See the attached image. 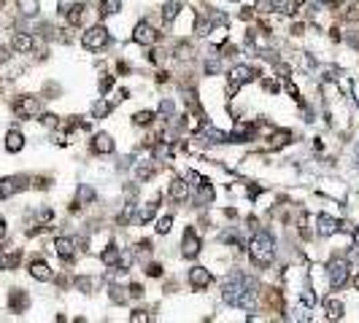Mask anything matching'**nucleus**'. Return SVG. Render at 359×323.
<instances>
[{"label":"nucleus","mask_w":359,"mask_h":323,"mask_svg":"<svg viewBox=\"0 0 359 323\" xmlns=\"http://www.w3.org/2000/svg\"><path fill=\"white\" fill-rule=\"evenodd\" d=\"M273 259H276V237L268 229H257L249 243V261L254 264V270L265 272L268 267H273Z\"/></svg>","instance_id":"nucleus-1"},{"label":"nucleus","mask_w":359,"mask_h":323,"mask_svg":"<svg viewBox=\"0 0 359 323\" xmlns=\"http://www.w3.org/2000/svg\"><path fill=\"white\" fill-rule=\"evenodd\" d=\"M324 272H327V283H329V288H332V291L346 288L348 280H351V264H348L346 256H338V253L329 259Z\"/></svg>","instance_id":"nucleus-2"},{"label":"nucleus","mask_w":359,"mask_h":323,"mask_svg":"<svg viewBox=\"0 0 359 323\" xmlns=\"http://www.w3.org/2000/svg\"><path fill=\"white\" fill-rule=\"evenodd\" d=\"M259 75V68L257 65H246V62H238V65H232L230 73H227V78H230V84H227V97H235L238 94V89L243 87V84H249L254 81Z\"/></svg>","instance_id":"nucleus-3"},{"label":"nucleus","mask_w":359,"mask_h":323,"mask_svg":"<svg viewBox=\"0 0 359 323\" xmlns=\"http://www.w3.org/2000/svg\"><path fill=\"white\" fill-rule=\"evenodd\" d=\"M81 46L87 51H103V49H108L111 46V30L106 24H92L84 30L81 35Z\"/></svg>","instance_id":"nucleus-4"},{"label":"nucleus","mask_w":359,"mask_h":323,"mask_svg":"<svg viewBox=\"0 0 359 323\" xmlns=\"http://www.w3.org/2000/svg\"><path fill=\"white\" fill-rule=\"evenodd\" d=\"M159 41H162V33H159L151 22H146V19L132 27V43L143 46V49H154Z\"/></svg>","instance_id":"nucleus-5"},{"label":"nucleus","mask_w":359,"mask_h":323,"mask_svg":"<svg viewBox=\"0 0 359 323\" xmlns=\"http://www.w3.org/2000/svg\"><path fill=\"white\" fill-rule=\"evenodd\" d=\"M11 108L19 119H35L41 113V100L35 94H19V97H14Z\"/></svg>","instance_id":"nucleus-6"},{"label":"nucleus","mask_w":359,"mask_h":323,"mask_svg":"<svg viewBox=\"0 0 359 323\" xmlns=\"http://www.w3.org/2000/svg\"><path fill=\"white\" fill-rule=\"evenodd\" d=\"M186 286L192 291H208L213 286V272L208 267L195 264V267H189V272H186Z\"/></svg>","instance_id":"nucleus-7"},{"label":"nucleus","mask_w":359,"mask_h":323,"mask_svg":"<svg viewBox=\"0 0 359 323\" xmlns=\"http://www.w3.org/2000/svg\"><path fill=\"white\" fill-rule=\"evenodd\" d=\"M200 251H203V240H200V234H197L195 226L189 224L181 234V256L184 259H197Z\"/></svg>","instance_id":"nucleus-8"},{"label":"nucleus","mask_w":359,"mask_h":323,"mask_svg":"<svg viewBox=\"0 0 359 323\" xmlns=\"http://www.w3.org/2000/svg\"><path fill=\"white\" fill-rule=\"evenodd\" d=\"M27 272H30V278L38 280V283H52L54 280V270L43 256H33L30 264H27Z\"/></svg>","instance_id":"nucleus-9"},{"label":"nucleus","mask_w":359,"mask_h":323,"mask_svg":"<svg viewBox=\"0 0 359 323\" xmlns=\"http://www.w3.org/2000/svg\"><path fill=\"white\" fill-rule=\"evenodd\" d=\"M52 248H54V253L60 256V259H62L65 264H70V261L76 259V253H79V245H76V237H68V234L54 237Z\"/></svg>","instance_id":"nucleus-10"},{"label":"nucleus","mask_w":359,"mask_h":323,"mask_svg":"<svg viewBox=\"0 0 359 323\" xmlns=\"http://www.w3.org/2000/svg\"><path fill=\"white\" fill-rule=\"evenodd\" d=\"M89 151L94 156H111L116 151V140H113L108 132H94L89 140Z\"/></svg>","instance_id":"nucleus-11"},{"label":"nucleus","mask_w":359,"mask_h":323,"mask_svg":"<svg viewBox=\"0 0 359 323\" xmlns=\"http://www.w3.org/2000/svg\"><path fill=\"white\" fill-rule=\"evenodd\" d=\"M30 186V178L27 175H8V178H0V199H8L19 192Z\"/></svg>","instance_id":"nucleus-12"},{"label":"nucleus","mask_w":359,"mask_h":323,"mask_svg":"<svg viewBox=\"0 0 359 323\" xmlns=\"http://www.w3.org/2000/svg\"><path fill=\"white\" fill-rule=\"evenodd\" d=\"M259 297H262V307L268 312H273V315H281V312H283V293H281V288L268 286V288L259 291Z\"/></svg>","instance_id":"nucleus-13"},{"label":"nucleus","mask_w":359,"mask_h":323,"mask_svg":"<svg viewBox=\"0 0 359 323\" xmlns=\"http://www.w3.org/2000/svg\"><path fill=\"white\" fill-rule=\"evenodd\" d=\"M189 194H192V189H189V180H186V175H176V178L167 183V197L173 199L176 205H186Z\"/></svg>","instance_id":"nucleus-14"},{"label":"nucleus","mask_w":359,"mask_h":323,"mask_svg":"<svg viewBox=\"0 0 359 323\" xmlns=\"http://www.w3.org/2000/svg\"><path fill=\"white\" fill-rule=\"evenodd\" d=\"M87 11H89V6L84 3V0H76V3L68 6V11H65V22H68V27H81L84 22H87Z\"/></svg>","instance_id":"nucleus-15"},{"label":"nucleus","mask_w":359,"mask_h":323,"mask_svg":"<svg viewBox=\"0 0 359 323\" xmlns=\"http://www.w3.org/2000/svg\"><path fill=\"white\" fill-rule=\"evenodd\" d=\"M314 221H316V229H314L316 237H324V240H327V237H332L340 229V221L335 216H329V213H319Z\"/></svg>","instance_id":"nucleus-16"},{"label":"nucleus","mask_w":359,"mask_h":323,"mask_svg":"<svg viewBox=\"0 0 359 323\" xmlns=\"http://www.w3.org/2000/svg\"><path fill=\"white\" fill-rule=\"evenodd\" d=\"M292 129H273L268 138H262L265 140V146H268L270 151H281V148H286L289 143H292Z\"/></svg>","instance_id":"nucleus-17"},{"label":"nucleus","mask_w":359,"mask_h":323,"mask_svg":"<svg viewBox=\"0 0 359 323\" xmlns=\"http://www.w3.org/2000/svg\"><path fill=\"white\" fill-rule=\"evenodd\" d=\"M100 264L106 270H119V264H122V248L116 243H108L106 248L100 251Z\"/></svg>","instance_id":"nucleus-18"},{"label":"nucleus","mask_w":359,"mask_h":323,"mask_svg":"<svg viewBox=\"0 0 359 323\" xmlns=\"http://www.w3.org/2000/svg\"><path fill=\"white\" fill-rule=\"evenodd\" d=\"M27 307H30V297H27L25 288H11L8 291V310L11 312H27Z\"/></svg>","instance_id":"nucleus-19"},{"label":"nucleus","mask_w":359,"mask_h":323,"mask_svg":"<svg viewBox=\"0 0 359 323\" xmlns=\"http://www.w3.org/2000/svg\"><path fill=\"white\" fill-rule=\"evenodd\" d=\"M324 312L329 320H340L346 315V302L338 297V293H329V297H324Z\"/></svg>","instance_id":"nucleus-20"},{"label":"nucleus","mask_w":359,"mask_h":323,"mask_svg":"<svg viewBox=\"0 0 359 323\" xmlns=\"http://www.w3.org/2000/svg\"><path fill=\"white\" fill-rule=\"evenodd\" d=\"M159 202H162V194L157 192V194L151 197L149 202H146V205H143V207H140V210L135 213V224H149L151 218L157 216V210H159Z\"/></svg>","instance_id":"nucleus-21"},{"label":"nucleus","mask_w":359,"mask_h":323,"mask_svg":"<svg viewBox=\"0 0 359 323\" xmlns=\"http://www.w3.org/2000/svg\"><path fill=\"white\" fill-rule=\"evenodd\" d=\"M181 11H184V6H181V0H165L162 3V22H165V27H173L176 24V19L181 16Z\"/></svg>","instance_id":"nucleus-22"},{"label":"nucleus","mask_w":359,"mask_h":323,"mask_svg":"<svg viewBox=\"0 0 359 323\" xmlns=\"http://www.w3.org/2000/svg\"><path fill=\"white\" fill-rule=\"evenodd\" d=\"M11 49L16 54H30L35 49V38L30 33H14L11 35Z\"/></svg>","instance_id":"nucleus-23"},{"label":"nucleus","mask_w":359,"mask_h":323,"mask_svg":"<svg viewBox=\"0 0 359 323\" xmlns=\"http://www.w3.org/2000/svg\"><path fill=\"white\" fill-rule=\"evenodd\" d=\"M154 124H157V113H154V111L143 108V111H135V113H132V127L149 129V127H154Z\"/></svg>","instance_id":"nucleus-24"},{"label":"nucleus","mask_w":359,"mask_h":323,"mask_svg":"<svg viewBox=\"0 0 359 323\" xmlns=\"http://www.w3.org/2000/svg\"><path fill=\"white\" fill-rule=\"evenodd\" d=\"M19 264H22V251H19V248L0 253V270L11 272V270H16V267H19Z\"/></svg>","instance_id":"nucleus-25"},{"label":"nucleus","mask_w":359,"mask_h":323,"mask_svg":"<svg viewBox=\"0 0 359 323\" xmlns=\"http://www.w3.org/2000/svg\"><path fill=\"white\" fill-rule=\"evenodd\" d=\"M25 148V135L19 129H8L6 132V151L8 154H19Z\"/></svg>","instance_id":"nucleus-26"},{"label":"nucleus","mask_w":359,"mask_h":323,"mask_svg":"<svg viewBox=\"0 0 359 323\" xmlns=\"http://www.w3.org/2000/svg\"><path fill=\"white\" fill-rule=\"evenodd\" d=\"M154 175H157L154 162H138V165H135V178H138V183H149Z\"/></svg>","instance_id":"nucleus-27"},{"label":"nucleus","mask_w":359,"mask_h":323,"mask_svg":"<svg viewBox=\"0 0 359 323\" xmlns=\"http://www.w3.org/2000/svg\"><path fill=\"white\" fill-rule=\"evenodd\" d=\"M94 8H98V16L106 19V16H113V14L122 11V0H98Z\"/></svg>","instance_id":"nucleus-28"},{"label":"nucleus","mask_w":359,"mask_h":323,"mask_svg":"<svg viewBox=\"0 0 359 323\" xmlns=\"http://www.w3.org/2000/svg\"><path fill=\"white\" fill-rule=\"evenodd\" d=\"M273 11H278L281 16H297L300 3H295V0H273Z\"/></svg>","instance_id":"nucleus-29"},{"label":"nucleus","mask_w":359,"mask_h":323,"mask_svg":"<svg viewBox=\"0 0 359 323\" xmlns=\"http://www.w3.org/2000/svg\"><path fill=\"white\" fill-rule=\"evenodd\" d=\"M16 11L22 16H35L41 11V0H16Z\"/></svg>","instance_id":"nucleus-30"},{"label":"nucleus","mask_w":359,"mask_h":323,"mask_svg":"<svg viewBox=\"0 0 359 323\" xmlns=\"http://www.w3.org/2000/svg\"><path fill=\"white\" fill-rule=\"evenodd\" d=\"M111 111H113V102H108V100H98V102L92 105V119H106Z\"/></svg>","instance_id":"nucleus-31"},{"label":"nucleus","mask_w":359,"mask_h":323,"mask_svg":"<svg viewBox=\"0 0 359 323\" xmlns=\"http://www.w3.org/2000/svg\"><path fill=\"white\" fill-rule=\"evenodd\" d=\"M73 286L79 288L81 293H92V286H94V280L89 278V275H76V278H73Z\"/></svg>","instance_id":"nucleus-32"},{"label":"nucleus","mask_w":359,"mask_h":323,"mask_svg":"<svg viewBox=\"0 0 359 323\" xmlns=\"http://www.w3.org/2000/svg\"><path fill=\"white\" fill-rule=\"evenodd\" d=\"M130 323H151V310H146V307L130 310Z\"/></svg>","instance_id":"nucleus-33"},{"label":"nucleus","mask_w":359,"mask_h":323,"mask_svg":"<svg viewBox=\"0 0 359 323\" xmlns=\"http://www.w3.org/2000/svg\"><path fill=\"white\" fill-rule=\"evenodd\" d=\"M157 234H170V229H173V216L170 213H165V216H159L157 218Z\"/></svg>","instance_id":"nucleus-34"},{"label":"nucleus","mask_w":359,"mask_h":323,"mask_svg":"<svg viewBox=\"0 0 359 323\" xmlns=\"http://www.w3.org/2000/svg\"><path fill=\"white\" fill-rule=\"evenodd\" d=\"M125 291H127V288H122V286H111V288H108V297H111L113 305H125V302L130 299Z\"/></svg>","instance_id":"nucleus-35"},{"label":"nucleus","mask_w":359,"mask_h":323,"mask_svg":"<svg viewBox=\"0 0 359 323\" xmlns=\"http://www.w3.org/2000/svg\"><path fill=\"white\" fill-rule=\"evenodd\" d=\"M41 124L46 129H60V116L57 113H41Z\"/></svg>","instance_id":"nucleus-36"},{"label":"nucleus","mask_w":359,"mask_h":323,"mask_svg":"<svg viewBox=\"0 0 359 323\" xmlns=\"http://www.w3.org/2000/svg\"><path fill=\"white\" fill-rule=\"evenodd\" d=\"M143 293H146V288H143V283H130V286H127V297L130 299H143Z\"/></svg>","instance_id":"nucleus-37"},{"label":"nucleus","mask_w":359,"mask_h":323,"mask_svg":"<svg viewBox=\"0 0 359 323\" xmlns=\"http://www.w3.org/2000/svg\"><path fill=\"white\" fill-rule=\"evenodd\" d=\"M30 186H33V189H41V192H43V189L52 186V178H49V175H33V178H30Z\"/></svg>","instance_id":"nucleus-38"},{"label":"nucleus","mask_w":359,"mask_h":323,"mask_svg":"<svg viewBox=\"0 0 359 323\" xmlns=\"http://www.w3.org/2000/svg\"><path fill=\"white\" fill-rule=\"evenodd\" d=\"M111 87H113V75H111V73H103V78L98 81L100 94H108V92H111Z\"/></svg>","instance_id":"nucleus-39"},{"label":"nucleus","mask_w":359,"mask_h":323,"mask_svg":"<svg viewBox=\"0 0 359 323\" xmlns=\"http://www.w3.org/2000/svg\"><path fill=\"white\" fill-rule=\"evenodd\" d=\"M146 275L149 278H162L165 275V267L159 261H151V264H146Z\"/></svg>","instance_id":"nucleus-40"},{"label":"nucleus","mask_w":359,"mask_h":323,"mask_svg":"<svg viewBox=\"0 0 359 323\" xmlns=\"http://www.w3.org/2000/svg\"><path fill=\"white\" fill-rule=\"evenodd\" d=\"M289 33H292V35H295V38H302V35H305V24H302V22H297V24H292V27H289Z\"/></svg>","instance_id":"nucleus-41"},{"label":"nucleus","mask_w":359,"mask_h":323,"mask_svg":"<svg viewBox=\"0 0 359 323\" xmlns=\"http://www.w3.org/2000/svg\"><path fill=\"white\" fill-rule=\"evenodd\" d=\"M329 41H343V30H340L338 24L329 27Z\"/></svg>","instance_id":"nucleus-42"},{"label":"nucleus","mask_w":359,"mask_h":323,"mask_svg":"<svg viewBox=\"0 0 359 323\" xmlns=\"http://www.w3.org/2000/svg\"><path fill=\"white\" fill-rule=\"evenodd\" d=\"M348 283L354 286V291H359V270H354V272H351V280H348Z\"/></svg>","instance_id":"nucleus-43"},{"label":"nucleus","mask_w":359,"mask_h":323,"mask_svg":"<svg viewBox=\"0 0 359 323\" xmlns=\"http://www.w3.org/2000/svg\"><path fill=\"white\" fill-rule=\"evenodd\" d=\"M157 81H159V84H167V81H170V73H167V70H159V73H157Z\"/></svg>","instance_id":"nucleus-44"},{"label":"nucleus","mask_w":359,"mask_h":323,"mask_svg":"<svg viewBox=\"0 0 359 323\" xmlns=\"http://www.w3.org/2000/svg\"><path fill=\"white\" fill-rule=\"evenodd\" d=\"M268 323H289V320H286V318H283V312H281V315H273V318H270Z\"/></svg>","instance_id":"nucleus-45"},{"label":"nucleus","mask_w":359,"mask_h":323,"mask_svg":"<svg viewBox=\"0 0 359 323\" xmlns=\"http://www.w3.org/2000/svg\"><path fill=\"white\" fill-rule=\"evenodd\" d=\"M6 232H8V226H6V218H0V240L6 237Z\"/></svg>","instance_id":"nucleus-46"},{"label":"nucleus","mask_w":359,"mask_h":323,"mask_svg":"<svg viewBox=\"0 0 359 323\" xmlns=\"http://www.w3.org/2000/svg\"><path fill=\"white\" fill-rule=\"evenodd\" d=\"M354 248L359 251V226H356V229H354Z\"/></svg>","instance_id":"nucleus-47"},{"label":"nucleus","mask_w":359,"mask_h":323,"mask_svg":"<svg viewBox=\"0 0 359 323\" xmlns=\"http://www.w3.org/2000/svg\"><path fill=\"white\" fill-rule=\"evenodd\" d=\"M73 323H87V320H84V318H76V320H73Z\"/></svg>","instance_id":"nucleus-48"},{"label":"nucleus","mask_w":359,"mask_h":323,"mask_svg":"<svg viewBox=\"0 0 359 323\" xmlns=\"http://www.w3.org/2000/svg\"><path fill=\"white\" fill-rule=\"evenodd\" d=\"M327 323H338V320H327Z\"/></svg>","instance_id":"nucleus-49"}]
</instances>
